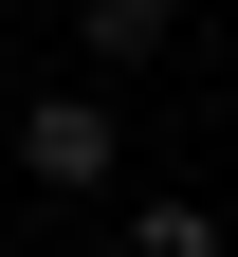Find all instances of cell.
<instances>
[{"label": "cell", "mask_w": 238, "mask_h": 257, "mask_svg": "<svg viewBox=\"0 0 238 257\" xmlns=\"http://www.w3.org/2000/svg\"><path fill=\"white\" fill-rule=\"evenodd\" d=\"M0 166H19V184H55V202H92V184L128 166V128H110V92H37V110L0 128Z\"/></svg>", "instance_id": "cell-1"}, {"label": "cell", "mask_w": 238, "mask_h": 257, "mask_svg": "<svg viewBox=\"0 0 238 257\" xmlns=\"http://www.w3.org/2000/svg\"><path fill=\"white\" fill-rule=\"evenodd\" d=\"M128 257H220V202H128Z\"/></svg>", "instance_id": "cell-3"}, {"label": "cell", "mask_w": 238, "mask_h": 257, "mask_svg": "<svg viewBox=\"0 0 238 257\" xmlns=\"http://www.w3.org/2000/svg\"><path fill=\"white\" fill-rule=\"evenodd\" d=\"M74 55H92V74H147V55H165V0H92Z\"/></svg>", "instance_id": "cell-2"}]
</instances>
